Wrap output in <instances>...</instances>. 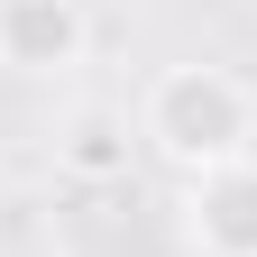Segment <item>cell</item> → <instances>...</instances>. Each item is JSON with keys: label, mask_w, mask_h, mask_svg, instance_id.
<instances>
[{"label": "cell", "mask_w": 257, "mask_h": 257, "mask_svg": "<svg viewBox=\"0 0 257 257\" xmlns=\"http://www.w3.org/2000/svg\"><path fill=\"white\" fill-rule=\"evenodd\" d=\"M138 119H128L119 101H74V110H64L55 119V175L64 184H92V193H101V184H128V166H138Z\"/></svg>", "instance_id": "277c9868"}, {"label": "cell", "mask_w": 257, "mask_h": 257, "mask_svg": "<svg viewBox=\"0 0 257 257\" xmlns=\"http://www.w3.org/2000/svg\"><path fill=\"white\" fill-rule=\"evenodd\" d=\"M92 55L83 0H0V64L10 74H74Z\"/></svg>", "instance_id": "3957f363"}, {"label": "cell", "mask_w": 257, "mask_h": 257, "mask_svg": "<svg viewBox=\"0 0 257 257\" xmlns=\"http://www.w3.org/2000/svg\"><path fill=\"white\" fill-rule=\"evenodd\" d=\"M184 239L193 257H257V156L184 184Z\"/></svg>", "instance_id": "7a4b0ae2"}, {"label": "cell", "mask_w": 257, "mask_h": 257, "mask_svg": "<svg viewBox=\"0 0 257 257\" xmlns=\"http://www.w3.org/2000/svg\"><path fill=\"white\" fill-rule=\"evenodd\" d=\"M138 138H147V156H166L193 184L211 166L257 156V92L230 64H166L147 83V101H138Z\"/></svg>", "instance_id": "6da1fadb"}]
</instances>
